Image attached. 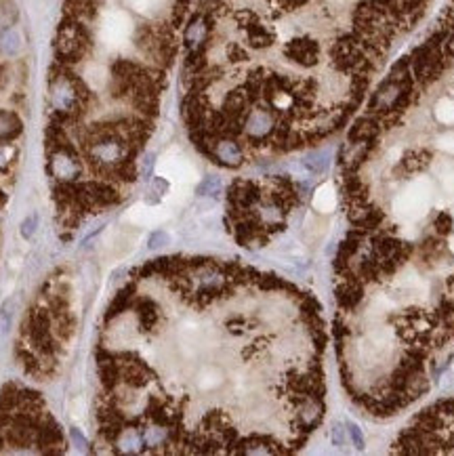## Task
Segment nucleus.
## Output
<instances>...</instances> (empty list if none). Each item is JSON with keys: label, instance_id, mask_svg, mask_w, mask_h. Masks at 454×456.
Segmentation results:
<instances>
[{"label": "nucleus", "instance_id": "nucleus-20", "mask_svg": "<svg viewBox=\"0 0 454 456\" xmlns=\"http://www.w3.org/2000/svg\"><path fill=\"white\" fill-rule=\"evenodd\" d=\"M17 158V148L9 141H0V172H6Z\"/></svg>", "mask_w": 454, "mask_h": 456}, {"label": "nucleus", "instance_id": "nucleus-1", "mask_svg": "<svg viewBox=\"0 0 454 456\" xmlns=\"http://www.w3.org/2000/svg\"><path fill=\"white\" fill-rule=\"evenodd\" d=\"M399 452L429 455V452H454V398L442 399L414 421L397 442Z\"/></svg>", "mask_w": 454, "mask_h": 456}, {"label": "nucleus", "instance_id": "nucleus-12", "mask_svg": "<svg viewBox=\"0 0 454 456\" xmlns=\"http://www.w3.org/2000/svg\"><path fill=\"white\" fill-rule=\"evenodd\" d=\"M381 133V122L379 118H370V116H362L353 122V126L349 128V141L351 143H372Z\"/></svg>", "mask_w": 454, "mask_h": 456}, {"label": "nucleus", "instance_id": "nucleus-18", "mask_svg": "<svg viewBox=\"0 0 454 456\" xmlns=\"http://www.w3.org/2000/svg\"><path fill=\"white\" fill-rule=\"evenodd\" d=\"M133 290H135V286H126V288H122V290L116 294V299H114L112 305H110V309H108V316H106V320H108V322H110L112 318H118L122 311H126V309L131 307Z\"/></svg>", "mask_w": 454, "mask_h": 456}, {"label": "nucleus", "instance_id": "nucleus-10", "mask_svg": "<svg viewBox=\"0 0 454 456\" xmlns=\"http://www.w3.org/2000/svg\"><path fill=\"white\" fill-rule=\"evenodd\" d=\"M238 17H240V26L244 28L246 40H248L250 47H255V49H265V47H270V45L274 43V32H272L267 26H263L255 15H250V13H240Z\"/></svg>", "mask_w": 454, "mask_h": 456}, {"label": "nucleus", "instance_id": "nucleus-14", "mask_svg": "<svg viewBox=\"0 0 454 456\" xmlns=\"http://www.w3.org/2000/svg\"><path fill=\"white\" fill-rule=\"evenodd\" d=\"M112 446H116V452L135 455V452H139L141 446H145V444H143L141 431H137V429H126V427H124V431L118 435V440L114 442Z\"/></svg>", "mask_w": 454, "mask_h": 456}, {"label": "nucleus", "instance_id": "nucleus-27", "mask_svg": "<svg viewBox=\"0 0 454 456\" xmlns=\"http://www.w3.org/2000/svg\"><path fill=\"white\" fill-rule=\"evenodd\" d=\"M167 189H169V183H167L165 179L156 177V179L152 181V194H158V196H162Z\"/></svg>", "mask_w": 454, "mask_h": 456}, {"label": "nucleus", "instance_id": "nucleus-3", "mask_svg": "<svg viewBox=\"0 0 454 456\" xmlns=\"http://www.w3.org/2000/svg\"><path fill=\"white\" fill-rule=\"evenodd\" d=\"M91 45V38H89V32L87 28L80 23V19L76 17H70L65 19L59 30H57V57L61 61H67V63H74L78 59L84 57L87 49Z\"/></svg>", "mask_w": 454, "mask_h": 456}, {"label": "nucleus", "instance_id": "nucleus-11", "mask_svg": "<svg viewBox=\"0 0 454 456\" xmlns=\"http://www.w3.org/2000/svg\"><path fill=\"white\" fill-rule=\"evenodd\" d=\"M335 294H337V303H339L340 309L351 311V309H355L364 301V286H362L360 280L349 278V280H343L335 288Z\"/></svg>", "mask_w": 454, "mask_h": 456}, {"label": "nucleus", "instance_id": "nucleus-6", "mask_svg": "<svg viewBox=\"0 0 454 456\" xmlns=\"http://www.w3.org/2000/svg\"><path fill=\"white\" fill-rule=\"evenodd\" d=\"M284 55L301 67H314L320 61V45L314 38L299 36V38H292L290 43H286Z\"/></svg>", "mask_w": 454, "mask_h": 456}, {"label": "nucleus", "instance_id": "nucleus-22", "mask_svg": "<svg viewBox=\"0 0 454 456\" xmlns=\"http://www.w3.org/2000/svg\"><path fill=\"white\" fill-rule=\"evenodd\" d=\"M345 427H347V435H349V442L358 448V450H362L364 448V444H366V440H364V433H362V429L355 425V423H351V421H345Z\"/></svg>", "mask_w": 454, "mask_h": 456}, {"label": "nucleus", "instance_id": "nucleus-5", "mask_svg": "<svg viewBox=\"0 0 454 456\" xmlns=\"http://www.w3.org/2000/svg\"><path fill=\"white\" fill-rule=\"evenodd\" d=\"M276 116L272 110L267 108H253L248 110V114L244 118V124H242V133L255 141V143H261L265 139H270L274 133H276Z\"/></svg>", "mask_w": 454, "mask_h": 456}, {"label": "nucleus", "instance_id": "nucleus-17", "mask_svg": "<svg viewBox=\"0 0 454 456\" xmlns=\"http://www.w3.org/2000/svg\"><path fill=\"white\" fill-rule=\"evenodd\" d=\"M21 51V36L13 28H4L0 32V53L6 57H13Z\"/></svg>", "mask_w": 454, "mask_h": 456}, {"label": "nucleus", "instance_id": "nucleus-16", "mask_svg": "<svg viewBox=\"0 0 454 456\" xmlns=\"http://www.w3.org/2000/svg\"><path fill=\"white\" fill-rule=\"evenodd\" d=\"M301 167L311 174H322L331 169V152L322 150V152H311L301 160Z\"/></svg>", "mask_w": 454, "mask_h": 456}, {"label": "nucleus", "instance_id": "nucleus-8", "mask_svg": "<svg viewBox=\"0 0 454 456\" xmlns=\"http://www.w3.org/2000/svg\"><path fill=\"white\" fill-rule=\"evenodd\" d=\"M209 34H211L209 17L204 13H196L183 30V45L187 53H200L209 40Z\"/></svg>", "mask_w": 454, "mask_h": 456}, {"label": "nucleus", "instance_id": "nucleus-2", "mask_svg": "<svg viewBox=\"0 0 454 456\" xmlns=\"http://www.w3.org/2000/svg\"><path fill=\"white\" fill-rule=\"evenodd\" d=\"M87 97L89 93L84 84L74 74L61 69L51 78V106L61 120L78 114L84 108Z\"/></svg>", "mask_w": 454, "mask_h": 456}, {"label": "nucleus", "instance_id": "nucleus-19", "mask_svg": "<svg viewBox=\"0 0 454 456\" xmlns=\"http://www.w3.org/2000/svg\"><path fill=\"white\" fill-rule=\"evenodd\" d=\"M221 189H223L221 179H219V177H215V174H209V177H204V181L198 185L196 194H198V196H202V198H219Z\"/></svg>", "mask_w": 454, "mask_h": 456}, {"label": "nucleus", "instance_id": "nucleus-30", "mask_svg": "<svg viewBox=\"0 0 454 456\" xmlns=\"http://www.w3.org/2000/svg\"><path fill=\"white\" fill-rule=\"evenodd\" d=\"M4 204H6V196H4V194L0 191V208H2Z\"/></svg>", "mask_w": 454, "mask_h": 456}, {"label": "nucleus", "instance_id": "nucleus-13", "mask_svg": "<svg viewBox=\"0 0 454 456\" xmlns=\"http://www.w3.org/2000/svg\"><path fill=\"white\" fill-rule=\"evenodd\" d=\"M23 122L11 110H0V141H13L21 135Z\"/></svg>", "mask_w": 454, "mask_h": 456}, {"label": "nucleus", "instance_id": "nucleus-29", "mask_svg": "<svg viewBox=\"0 0 454 456\" xmlns=\"http://www.w3.org/2000/svg\"><path fill=\"white\" fill-rule=\"evenodd\" d=\"M6 84V67L4 65H0V89Z\"/></svg>", "mask_w": 454, "mask_h": 456}, {"label": "nucleus", "instance_id": "nucleus-4", "mask_svg": "<svg viewBox=\"0 0 454 456\" xmlns=\"http://www.w3.org/2000/svg\"><path fill=\"white\" fill-rule=\"evenodd\" d=\"M49 172L57 183H76L82 172L78 152L70 143L51 148L49 150Z\"/></svg>", "mask_w": 454, "mask_h": 456}, {"label": "nucleus", "instance_id": "nucleus-23", "mask_svg": "<svg viewBox=\"0 0 454 456\" xmlns=\"http://www.w3.org/2000/svg\"><path fill=\"white\" fill-rule=\"evenodd\" d=\"M11 320H13V301H6L0 307V333L6 335L11 328Z\"/></svg>", "mask_w": 454, "mask_h": 456}, {"label": "nucleus", "instance_id": "nucleus-24", "mask_svg": "<svg viewBox=\"0 0 454 456\" xmlns=\"http://www.w3.org/2000/svg\"><path fill=\"white\" fill-rule=\"evenodd\" d=\"M167 244H169V233H165V231H154V233L150 235V240H148V248H150V250L162 248V246H167Z\"/></svg>", "mask_w": 454, "mask_h": 456}, {"label": "nucleus", "instance_id": "nucleus-21", "mask_svg": "<svg viewBox=\"0 0 454 456\" xmlns=\"http://www.w3.org/2000/svg\"><path fill=\"white\" fill-rule=\"evenodd\" d=\"M331 440L337 448H345L347 442H349V435H347V427L345 423H333V429H331Z\"/></svg>", "mask_w": 454, "mask_h": 456}, {"label": "nucleus", "instance_id": "nucleus-7", "mask_svg": "<svg viewBox=\"0 0 454 456\" xmlns=\"http://www.w3.org/2000/svg\"><path fill=\"white\" fill-rule=\"evenodd\" d=\"M209 158L226 169H238L244 165V150L233 137H215Z\"/></svg>", "mask_w": 454, "mask_h": 456}, {"label": "nucleus", "instance_id": "nucleus-25", "mask_svg": "<svg viewBox=\"0 0 454 456\" xmlns=\"http://www.w3.org/2000/svg\"><path fill=\"white\" fill-rule=\"evenodd\" d=\"M36 228H38V215H30L23 223H21V235L26 240H30L34 233H36Z\"/></svg>", "mask_w": 454, "mask_h": 456}, {"label": "nucleus", "instance_id": "nucleus-15", "mask_svg": "<svg viewBox=\"0 0 454 456\" xmlns=\"http://www.w3.org/2000/svg\"><path fill=\"white\" fill-rule=\"evenodd\" d=\"M137 320H139V326L143 330H150L158 324L160 320V311L156 307V303L152 299H139L137 303Z\"/></svg>", "mask_w": 454, "mask_h": 456}, {"label": "nucleus", "instance_id": "nucleus-9", "mask_svg": "<svg viewBox=\"0 0 454 456\" xmlns=\"http://www.w3.org/2000/svg\"><path fill=\"white\" fill-rule=\"evenodd\" d=\"M364 229L360 228H353L349 229V233L345 235V240L339 244V250H337V255H335V272L337 274H347L349 272V267H351V263H353V259H355V252L360 250V244H362V240H364Z\"/></svg>", "mask_w": 454, "mask_h": 456}, {"label": "nucleus", "instance_id": "nucleus-26", "mask_svg": "<svg viewBox=\"0 0 454 456\" xmlns=\"http://www.w3.org/2000/svg\"><path fill=\"white\" fill-rule=\"evenodd\" d=\"M70 435H72V440H74V444H76L78 450H84V452L89 450V442H87V438H84L78 429H72Z\"/></svg>", "mask_w": 454, "mask_h": 456}, {"label": "nucleus", "instance_id": "nucleus-28", "mask_svg": "<svg viewBox=\"0 0 454 456\" xmlns=\"http://www.w3.org/2000/svg\"><path fill=\"white\" fill-rule=\"evenodd\" d=\"M154 162H156V156H154V154H148V156H145V160H143V177H145V179H150V177H152Z\"/></svg>", "mask_w": 454, "mask_h": 456}]
</instances>
